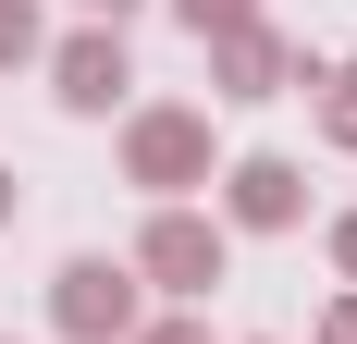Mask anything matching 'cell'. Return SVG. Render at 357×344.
<instances>
[{"instance_id": "obj_1", "label": "cell", "mask_w": 357, "mask_h": 344, "mask_svg": "<svg viewBox=\"0 0 357 344\" xmlns=\"http://www.w3.org/2000/svg\"><path fill=\"white\" fill-rule=\"evenodd\" d=\"M123 185H148L160 209H197V185H222V160H210V111H197V99H148V111H123Z\"/></svg>"}, {"instance_id": "obj_2", "label": "cell", "mask_w": 357, "mask_h": 344, "mask_svg": "<svg viewBox=\"0 0 357 344\" xmlns=\"http://www.w3.org/2000/svg\"><path fill=\"white\" fill-rule=\"evenodd\" d=\"M123 271H136L160 308H197V295L234 271V234H222L210 209H148V234L123 246Z\"/></svg>"}, {"instance_id": "obj_3", "label": "cell", "mask_w": 357, "mask_h": 344, "mask_svg": "<svg viewBox=\"0 0 357 344\" xmlns=\"http://www.w3.org/2000/svg\"><path fill=\"white\" fill-rule=\"evenodd\" d=\"M136 320H148V283L123 258H62L50 271V332L62 344H136Z\"/></svg>"}, {"instance_id": "obj_4", "label": "cell", "mask_w": 357, "mask_h": 344, "mask_svg": "<svg viewBox=\"0 0 357 344\" xmlns=\"http://www.w3.org/2000/svg\"><path fill=\"white\" fill-rule=\"evenodd\" d=\"M296 86H321V62H308L296 37H271V25H247V37H210V99H222V111L296 99Z\"/></svg>"}, {"instance_id": "obj_5", "label": "cell", "mask_w": 357, "mask_h": 344, "mask_svg": "<svg viewBox=\"0 0 357 344\" xmlns=\"http://www.w3.org/2000/svg\"><path fill=\"white\" fill-rule=\"evenodd\" d=\"M123 86H136V49H123V25H74V37H50V99H62L74 123L123 111Z\"/></svg>"}, {"instance_id": "obj_6", "label": "cell", "mask_w": 357, "mask_h": 344, "mask_svg": "<svg viewBox=\"0 0 357 344\" xmlns=\"http://www.w3.org/2000/svg\"><path fill=\"white\" fill-rule=\"evenodd\" d=\"M222 234H296L308 221V172L284 160V148H247V160L222 172V209H210Z\"/></svg>"}, {"instance_id": "obj_7", "label": "cell", "mask_w": 357, "mask_h": 344, "mask_svg": "<svg viewBox=\"0 0 357 344\" xmlns=\"http://www.w3.org/2000/svg\"><path fill=\"white\" fill-rule=\"evenodd\" d=\"M308 99H321V136L357 160V62H321V86H308Z\"/></svg>"}, {"instance_id": "obj_8", "label": "cell", "mask_w": 357, "mask_h": 344, "mask_svg": "<svg viewBox=\"0 0 357 344\" xmlns=\"http://www.w3.org/2000/svg\"><path fill=\"white\" fill-rule=\"evenodd\" d=\"M25 62H50V13L37 0H0V74H25Z\"/></svg>"}, {"instance_id": "obj_9", "label": "cell", "mask_w": 357, "mask_h": 344, "mask_svg": "<svg viewBox=\"0 0 357 344\" xmlns=\"http://www.w3.org/2000/svg\"><path fill=\"white\" fill-rule=\"evenodd\" d=\"M173 25L210 49V37H247V25H259V0H173Z\"/></svg>"}, {"instance_id": "obj_10", "label": "cell", "mask_w": 357, "mask_h": 344, "mask_svg": "<svg viewBox=\"0 0 357 344\" xmlns=\"http://www.w3.org/2000/svg\"><path fill=\"white\" fill-rule=\"evenodd\" d=\"M136 344H210V320H197V308H160V320H136Z\"/></svg>"}, {"instance_id": "obj_11", "label": "cell", "mask_w": 357, "mask_h": 344, "mask_svg": "<svg viewBox=\"0 0 357 344\" xmlns=\"http://www.w3.org/2000/svg\"><path fill=\"white\" fill-rule=\"evenodd\" d=\"M321 344H357V283H345V295L321 308Z\"/></svg>"}, {"instance_id": "obj_12", "label": "cell", "mask_w": 357, "mask_h": 344, "mask_svg": "<svg viewBox=\"0 0 357 344\" xmlns=\"http://www.w3.org/2000/svg\"><path fill=\"white\" fill-rule=\"evenodd\" d=\"M333 271L357 283V209H345V221H333Z\"/></svg>"}, {"instance_id": "obj_13", "label": "cell", "mask_w": 357, "mask_h": 344, "mask_svg": "<svg viewBox=\"0 0 357 344\" xmlns=\"http://www.w3.org/2000/svg\"><path fill=\"white\" fill-rule=\"evenodd\" d=\"M123 13H148V0H86V25H123Z\"/></svg>"}, {"instance_id": "obj_14", "label": "cell", "mask_w": 357, "mask_h": 344, "mask_svg": "<svg viewBox=\"0 0 357 344\" xmlns=\"http://www.w3.org/2000/svg\"><path fill=\"white\" fill-rule=\"evenodd\" d=\"M13 209H25V185H13V172H0V234H13Z\"/></svg>"}, {"instance_id": "obj_15", "label": "cell", "mask_w": 357, "mask_h": 344, "mask_svg": "<svg viewBox=\"0 0 357 344\" xmlns=\"http://www.w3.org/2000/svg\"><path fill=\"white\" fill-rule=\"evenodd\" d=\"M259 344H271V332H259Z\"/></svg>"}, {"instance_id": "obj_16", "label": "cell", "mask_w": 357, "mask_h": 344, "mask_svg": "<svg viewBox=\"0 0 357 344\" xmlns=\"http://www.w3.org/2000/svg\"><path fill=\"white\" fill-rule=\"evenodd\" d=\"M0 344H13V332H0Z\"/></svg>"}]
</instances>
